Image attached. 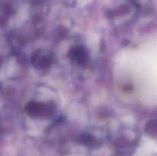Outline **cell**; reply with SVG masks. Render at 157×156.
Instances as JSON below:
<instances>
[{
  "instance_id": "6da1fadb",
  "label": "cell",
  "mask_w": 157,
  "mask_h": 156,
  "mask_svg": "<svg viewBox=\"0 0 157 156\" xmlns=\"http://www.w3.org/2000/svg\"><path fill=\"white\" fill-rule=\"evenodd\" d=\"M26 110L30 116H42L48 115L52 112V109L47 104L38 103V102H32L27 106Z\"/></svg>"
},
{
  "instance_id": "3957f363",
  "label": "cell",
  "mask_w": 157,
  "mask_h": 156,
  "mask_svg": "<svg viewBox=\"0 0 157 156\" xmlns=\"http://www.w3.org/2000/svg\"><path fill=\"white\" fill-rule=\"evenodd\" d=\"M71 56L72 58H73L75 61H77L78 64H85L86 61L88 59L87 51H86V50L84 47H81L74 48L73 50H72Z\"/></svg>"
},
{
  "instance_id": "277c9868",
  "label": "cell",
  "mask_w": 157,
  "mask_h": 156,
  "mask_svg": "<svg viewBox=\"0 0 157 156\" xmlns=\"http://www.w3.org/2000/svg\"><path fill=\"white\" fill-rule=\"evenodd\" d=\"M157 130V121L151 120L146 125V131L148 132H154Z\"/></svg>"
},
{
  "instance_id": "7a4b0ae2",
  "label": "cell",
  "mask_w": 157,
  "mask_h": 156,
  "mask_svg": "<svg viewBox=\"0 0 157 156\" xmlns=\"http://www.w3.org/2000/svg\"><path fill=\"white\" fill-rule=\"evenodd\" d=\"M52 58L49 53L41 51V53L35 54L33 58V63L38 67H46L52 64Z\"/></svg>"
}]
</instances>
